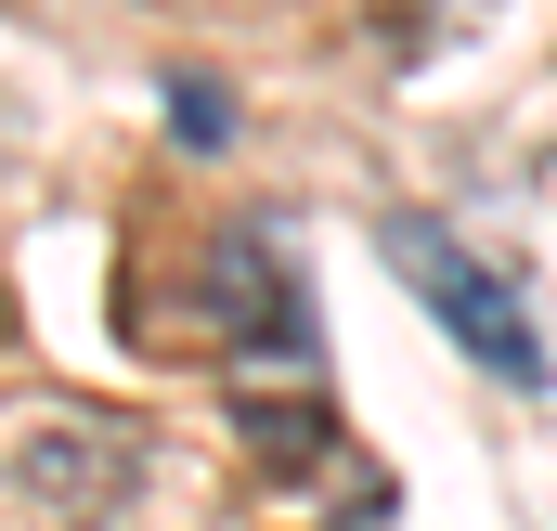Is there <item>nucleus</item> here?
Returning <instances> with one entry per match:
<instances>
[{"mask_svg": "<svg viewBox=\"0 0 557 531\" xmlns=\"http://www.w3.org/2000/svg\"><path fill=\"white\" fill-rule=\"evenodd\" d=\"M169 118H182V143H221V131H234V104H221L208 78H182V91H169Z\"/></svg>", "mask_w": 557, "mask_h": 531, "instance_id": "obj_2", "label": "nucleus"}, {"mask_svg": "<svg viewBox=\"0 0 557 531\" xmlns=\"http://www.w3.org/2000/svg\"><path fill=\"white\" fill-rule=\"evenodd\" d=\"M389 260H403V285L428 298V324H441L493 390H545V324H532V298L480 260L467 234H441V221H416V208H389Z\"/></svg>", "mask_w": 557, "mask_h": 531, "instance_id": "obj_1", "label": "nucleus"}]
</instances>
